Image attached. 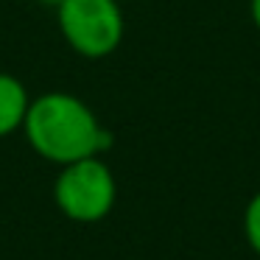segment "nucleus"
Here are the masks:
<instances>
[{"mask_svg": "<svg viewBox=\"0 0 260 260\" xmlns=\"http://www.w3.org/2000/svg\"><path fill=\"white\" fill-rule=\"evenodd\" d=\"M23 129L31 148L56 165L98 157L112 143L95 112L70 92H45L34 98L28 104Z\"/></svg>", "mask_w": 260, "mask_h": 260, "instance_id": "1", "label": "nucleus"}, {"mask_svg": "<svg viewBox=\"0 0 260 260\" xmlns=\"http://www.w3.org/2000/svg\"><path fill=\"white\" fill-rule=\"evenodd\" d=\"M118 185L101 157H84L62 165L53 182V199L62 215L79 224H95L115 207Z\"/></svg>", "mask_w": 260, "mask_h": 260, "instance_id": "2", "label": "nucleus"}, {"mask_svg": "<svg viewBox=\"0 0 260 260\" xmlns=\"http://www.w3.org/2000/svg\"><path fill=\"white\" fill-rule=\"evenodd\" d=\"M56 20L64 42L87 59L109 56L123 40V12L118 0H62Z\"/></svg>", "mask_w": 260, "mask_h": 260, "instance_id": "3", "label": "nucleus"}, {"mask_svg": "<svg viewBox=\"0 0 260 260\" xmlns=\"http://www.w3.org/2000/svg\"><path fill=\"white\" fill-rule=\"evenodd\" d=\"M28 90L12 73H0V137H9L12 132L23 129L25 112H28Z\"/></svg>", "mask_w": 260, "mask_h": 260, "instance_id": "4", "label": "nucleus"}, {"mask_svg": "<svg viewBox=\"0 0 260 260\" xmlns=\"http://www.w3.org/2000/svg\"><path fill=\"white\" fill-rule=\"evenodd\" d=\"M243 230H246L249 246L260 254V193L252 196V202L246 204V213H243Z\"/></svg>", "mask_w": 260, "mask_h": 260, "instance_id": "5", "label": "nucleus"}, {"mask_svg": "<svg viewBox=\"0 0 260 260\" xmlns=\"http://www.w3.org/2000/svg\"><path fill=\"white\" fill-rule=\"evenodd\" d=\"M249 12H252V20L260 31V0H249Z\"/></svg>", "mask_w": 260, "mask_h": 260, "instance_id": "6", "label": "nucleus"}, {"mask_svg": "<svg viewBox=\"0 0 260 260\" xmlns=\"http://www.w3.org/2000/svg\"><path fill=\"white\" fill-rule=\"evenodd\" d=\"M34 3H40V6H45V9H59L62 0H34Z\"/></svg>", "mask_w": 260, "mask_h": 260, "instance_id": "7", "label": "nucleus"}]
</instances>
